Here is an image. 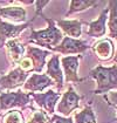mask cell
I'll list each match as a JSON object with an SVG mask.
<instances>
[{
	"label": "cell",
	"instance_id": "cell-12",
	"mask_svg": "<svg viewBox=\"0 0 117 123\" xmlns=\"http://www.w3.org/2000/svg\"><path fill=\"white\" fill-rule=\"evenodd\" d=\"M27 17V12L25 10V7L21 6H5V7H0V18L5 19L6 22L10 24H19L22 25L26 22Z\"/></svg>",
	"mask_w": 117,
	"mask_h": 123
},
{
	"label": "cell",
	"instance_id": "cell-9",
	"mask_svg": "<svg viewBox=\"0 0 117 123\" xmlns=\"http://www.w3.org/2000/svg\"><path fill=\"white\" fill-rule=\"evenodd\" d=\"M81 55H70V56H63L61 59V67L63 69L64 75V82L69 83H80L83 81V79H80L77 74L78 62H80Z\"/></svg>",
	"mask_w": 117,
	"mask_h": 123
},
{
	"label": "cell",
	"instance_id": "cell-19",
	"mask_svg": "<svg viewBox=\"0 0 117 123\" xmlns=\"http://www.w3.org/2000/svg\"><path fill=\"white\" fill-rule=\"evenodd\" d=\"M97 4V1H94V0H73L69 2V8L68 12L66 13V17L68 18L69 15H71L74 13H78V12L86 11L88 8H91V7L96 6Z\"/></svg>",
	"mask_w": 117,
	"mask_h": 123
},
{
	"label": "cell",
	"instance_id": "cell-21",
	"mask_svg": "<svg viewBox=\"0 0 117 123\" xmlns=\"http://www.w3.org/2000/svg\"><path fill=\"white\" fill-rule=\"evenodd\" d=\"M2 123H25V120L21 111L10 110L2 116Z\"/></svg>",
	"mask_w": 117,
	"mask_h": 123
},
{
	"label": "cell",
	"instance_id": "cell-1",
	"mask_svg": "<svg viewBox=\"0 0 117 123\" xmlns=\"http://www.w3.org/2000/svg\"><path fill=\"white\" fill-rule=\"evenodd\" d=\"M41 18H43L47 21L48 27L41 31H35L30 27V37L28 39V42L47 48L49 52H52L56 46L61 43L63 39V33L58 29L54 19H49L45 17V14H42Z\"/></svg>",
	"mask_w": 117,
	"mask_h": 123
},
{
	"label": "cell",
	"instance_id": "cell-2",
	"mask_svg": "<svg viewBox=\"0 0 117 123\" xmlns=\"http://www.w3.org/2000/svg\"><path fill=\"white\" fill-rule=\"evenodd\" d=\"M89 77L96 81L94 94H105L117 89V65L111 67L96 66L90 70Z\"/></svg>",
	"mask_w": 117,
	"mask_h": 123
},
{
	"label": "cell",
	"instance_id": "cell-16",
	"mask_svg": "<svg viewBox=\"0 0 117 123\" xmlns=\"http://www.w3.org/2000/svg\"><path fill=\"white\" fill-rule=\"evenodd\" d=\"M55 24L69 38L78 39L82 34V22L80 20H55Z\"/></svg>",
	"mask_w": 117,
	"mask_h": 123
},
{
	"label": "cell",
	"instance_id": "cell-20",
	"mask_svg": "<svg viewBox=\"0 0 117 123\" xmlns=\"http://www.w3.org/2000/svg\"><path fill=\"white\" fill-rule=\"evenodd\" d=\"M74 120H75L74 121L75 123H97L95 113L90 105L84 107L81 111L75 114Z\"/></svg>",
	"mask_w": 117,
	"mask_h": 123
},
{
	"label": "cell",
	"instance_id": "cell-10",
	"mask_svg": "<svg viewBox=\"0 0 117 123\" xmlns=\"http://www.w3.org/2000/svg\"><path fill=\"white\" fill-rule=\"evenodd\" d=\"M30 22H25L22 25H13L10 22H6L0 18V48L5 47V43L10 40L18 39L20 33L30 26Z\"/></svg>",
	"mask_w": 117,
	"mask_h": 123
},
{
	"label": "cell",
	"instance_id": "cell-24",
	"mask_svg": "<svg viewBox=\"0 0 117 123\" xmlns=\"http://www.w3.org/2000/svg\"><path fill=\"white\" fill-rule=\"evenodd\" d=\"M49 4L48 0H46V1H34V5H35V17H38V15H42L43 13H42V11L43 8L47 6Z\"/></svg>",
	"mask_w": 117,
	"mask_h": 123
},
{
	"label": "cell",
	"instance_id": "cell-18",
	"mask_svg": "<svg viewBox=\"0 0 117 123\" xmlns=\"http://www.w3.org/2000/svg\"><path fill=\"white\" fill-rule=\"evenodd\" d=\"M109 15H108V27H109V37L117 39V0L108 2Z\"/></svg>",
	"mask_w": 117,
	"mask_h": 123
},
{
	"label": "cell",
	"instance_id": "cell-26",
	"mask_svg": "<svg viewBox=\"0 0 117 123\" xmlns=\"http://www.w3.org/2000/svg\"><path fill=\"white\" fill-rule=\"evenodd\" d=\"M114 61L117 63V49H116V53H115V56H114Z\"/></svg>",
	"mask_w": 117,
	"mask_h": 123
},
{
	"label": "cell",
	"instance_id": "cell-15",
	"mask_svg": "<svg viewBox=\"0 0 117 123\" xmlns=\"http://www.w3.org/2000/svg\"><path fill=\"white\" fill-rule=\"evenodd\" d=\"M5 49H6V54H7L8 60L13 65H19L20 61L23 59L25 54H26V47L18 39L7 41L5 43Z\"/></svg>",
	"mask_w": 117,
	"mask_h": 123
},
{
	"label": "cell",
	"instance_id": "cell-6",
	"mask_svg": "<svg viewBox=\"0 0 117 123\" xmlns=\"http://www.w3.org/2000/svg\"><path fill=\"white\" fill-rule=\"evenodd\" d=\"M80 100L81 96L73 89V87H68L67 92L63 93V95L61 96V100L58 102L56 110L60 114V116L69 117L70 114L80 107Z\"/></svg>",
	"mask_w": 117,
	"mask_h": 123
},
{
	"label": "cell",
	"instance_id": "cell-5",
	"mask_svg": "<svg viewBox=\"0 0 117 123\" xmlns=\"http://www.w3.org/2000/svg\"><path fill=\"white\" fill-rule=\"evenodd\" d=\"M27 79L28 73L23 72L21 68L17 67L12 69L7 74L0 77V93H4V90H13L19 88L25 85Z\"/></svg>",
	"mask_w": 117,
	"mask_h": 123
},
{
	"label": "cell",
	"instance_id": "cell-8",
	"mask_svg": "<svg viewBox=\"0 0 117 123\" xmlns=\"http://www.w3.org/2000/svg\"><path fill=\"white\" fill-rule=\"evenodd\" d=\"M29 95L34 100V102L38 104L42 110H45V113L49 114V115L54 114L55 105L61 97V93L54 92V90H48L46 93H33V94Z\"/></svg>",
	"mask_w": 117,
	"mask_h": 123
},
{
	"label": "cell",
	"instance_id": "cell-13",
	"mask_svg": "<svg viewBox=\"0 0 117 123\" xmlns=\"http://www.w3.org/2000/svg\"><path fill=\"white\" fill-rule=\"evenodd\" d=\"M46 75H48L54 81L55 86L58 87V92L63 88L64 79H63V70H62L61 63H60V55H56V54L53 55L50 57V60L47 62Z\"/></svg>",
	"mask_w": 117,
	"mask_h": 123
},
{
	"label": "cell",
	"instance_id": "cell-14",
	"mask_svg": "<svg viewBox=\"0 0 117 123\" xmlns=\"http://www.w3.org/2000/svg\"><path fill=\"white\" fill-rule=\"evenodd\" d=\"M108 13H109V8H104L102 11V13L99 14L96 20L91 21L87 24L88 25V31L87 34L89 37L93 38H102L107 33V21H108Z\"/></svg>",
	"mask_w": 117,
	"mask_h": 123
},
{
	"label": "cell",
	"instance_id": "cell-11",
	"mask_svg": "<svg viewBox=\"0 0 117 123\" xmlns=\"http://www.w3.org/2000/svg\"><path fill=\"white\" fill-rule=\"evenodd\" d=\"M54 81L46 74H32L27 79V81L25 82L23 87V92L33 94V93H38V92H43L46 88H48L50 86H54Z\"/></svg>",
	"mask_w": 117,
	"mask_h": 123
},
{
	"label": "cell",
	"instance_id": "cell-25",
	"mask_svg": "<svg viewBox=\"0 0 117 123\" xmlns=\"http://www.w3.org/2000/svg\"><path fill=\"white\" fill-rule=\"evenodd\" d=\"M104 98L108 101V103L117 107V92H112V93H109V94L104 95Z\"/></svg>",
	"mask_w": 117,
	"mask_h": 123
},
{
	"label": "cell",
	"instance_id": "cell-3",
	"mask_svg": "<svg viewBox=\"0 0 117 123\" xmlns=\"http://www.w3.org/2000/svg\"><path fill=\"white\" fill-rule=\"evenodd\" d=\"M52 52L41 49L33 46H27L26 47V54L23 59L20 61L19 68H21L26 73H36L39 74L42 72L43 67L46 65V59L48 55H50Z\"/></svg>",
	"mask_w": 117,
	"mask_h": 123
},
{
	"label": "cell",
	"instance_id": "cell-22",
	"mask_svg": "<svg viewBox=\"0 0 117 123\" xmlns=\"http://www.w3.org/2000/svg\"><path fill=\"white\" fill-rule=\"evenodd\" d=\"M26 123H50V118L45 111L34 110Z\"/></svg>",
	"mask_w": 117,
	"mask_h": 123
},
{
	"label": "cell",
	"instance_id": "cell-7",
	"mask_svg": "<svg viewBox=\"0 0 117 123\" xmlns=\"http://www.w3.org/2000/svg\"><path fill=\"white\" fill-rule=\"evenodd\" d=\"M89 45L87 41L84 40H80V39H73L69 37H63L61 43L56 46L52 52L60 53L63 55H68V54H82L84 53L87 49H89Z\"/></svg>",
	"mask_w": 117,
	"mask_h": 123
},
{
	"label": "cell",
	"instance_id": "cell-17",
	"mask_svg": "<svg viewBox=\"0 0 117 123\" xmlns=\"http://www.w3.org/2000/svg\"><path fill=\"white\" fill-rule=\"evenodd\" d=\"M93 52L101 61H108L114 55V43L110 39H102L93 45Z\"/></svg>",
	"mask_w": 117,
	"mask_h": 123
},
{
	"label": "cell",
	"instance_id": "cell-23",
	"mask_svg": "<svg viewBox=\"0 0 117 123\" xmlns=\"http://www.w3.org/2000/svg\"><path fill=\"white\" fill-rule=\"evenodd\" d=\"M50 123H74L73 118L69 117H63L60 115H53L50 117Z\"/></svg>",
	"mask_w": 117,
	"mask_h": 123
},
{
	"label": "cell",
	"instance_id": "cell-4",
	"mask_svg": "<svg viewBox=\"0 0 117 123\" xmlns=\"http://www.w3.org/2000/svg\"><path fill=\"white\" fill-rule=\"evenodd\" d=\"M30 100V95L22 90L0 93V111L15 110L17 108L23 109L29 104Z\"/></svg>",
	"mask_w": 117,
	"mask_h": 123
},
{
	"label": "cell",
	"instance_id": "cell-27",
	"mask_svg": "<svg viewBox=\"0 0 117 123\" xmlns=\"http://www.w3.org/2000/svg\"><path fill=\"white\" fill-rule=\"evenodd\" d=\"M116 113H117V107H116ZM116 121H117V115H116Z\"/></svg>",
	"mask_w": 117,
	"mask_h": 123
}]
</instances>
